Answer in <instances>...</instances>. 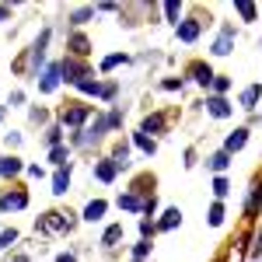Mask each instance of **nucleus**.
<instances>
[{"mask_svg": "<svg viewBox=\"0 0 262 262\" xmlns=\"http://www.w3.org/2000/svg\"><path fill=\"white\" fill-rule=\"evenodd\" d=\"M161 129H164V116H161V112H154V116H147V119H143L140 133H161Z\"/></svg>", "mask_w": 262, "mask_h": 262, "instance_id": "nucleus-14", "label": "nucleus"}, {"mask_svg": "<svg viewBox=\"0 0 262 262\" xmlns=\"http://www.w3.org/2000/svg\"><path fill=\"white\" fill-rule=\"evenodd\" d=\"M140 234H143V242H147V234H154V224L143 221V224H140Z\"/></svg>", "mask_w": 262, "mask_h": 262, "instance_id": "nucleus-37", "label": "nucleus"}, {"mask_svg": "<svg viewBox=\"0 0 262 262\" xmlns=\"http://www.w3.org/2000/svg\"><path fill=\"white\" fill-rule=\"evenodd\" d=\"M56 262H77V259H74L70 252H63V255H60V259H56Z\"/></svg>", "mask_w": 262, "mask_h": 262, "instance_id": "nucleus-38", "label": "nucleus"}, {"mask_svg": "<svg viewBox=\"0 0 262 262\" xmlns=\"http://www.w3.org/2000/svg\"><path fill=\"white\" fill-rule=\"evenodd\" d=\"M112 164H116V168H126V164H129V147H126V143H119V147H116Z\"/></svg>", "mask_w": 262, "mask_h": 262, "instance_id": "nucleus-22", "label": "nucleus"}, {"mask_svg": "<svg viewBox=\"0 0 262 262\" xmlns=\"http://www.w3.org/2000/svg\"><path fill=\"white\" fill-rule=\"evenodd\" d=\"M46 140L53 143V147H60V129H49V137H46Z\"/></svg>", "mask_w": 262, "mask_h": 262, "instance_id": "nucleus-36", "label": "nucleus"}, {"mask_svg": "<svg viewBox=\"0 0 262 262\" xmlns=\"http://www.w3.org/2000/svg\"><path fill=\"white\" fill-rule=\"evenodd\" d=\"M67 189H70V168H60V171L53 175V192H56V196H63Z\"/></svg>", "mask_w": 262, "mask_h": 262, "instance_id": "nucleus-12", "label": "nucleus"}, {"mask_svg": "<svg viewBox=\"0 0 262 262\" xmlns=\"http://www.w3.org/2000/svg\"><path fill=\"white\" fill-rule=\"evenodd\" d=\"M245 143H248V129H234V133L227 137V143H224V150H227V154H234V150H242Z\"/></svg>", "mask_w": 262, "mask_h": 262, "instance_id": "nucleus-9", "label": "nucleus"}, {"mask_svg": "<svg viewBox=\"0 0 262 262\" xmlns=\"http://www.w3.org/2000/svg\"><path fill=\"white\" fill-rule=\"evenodd\" d=\"M179 39L182 42H196V39H200V21H196V18L179 21Z\"/></svg>", "mask_w": 262, "mask_h": 262, "instance_id": "nucleus-6", "label": "nucleus"}, {"mask_svg": "<svg viewBox=\"0 0 262 262\" xmlns=\"http://www.w3.org/2000/svg\"><path fill=\"white\" fill-rule=\"evenodd\" d=\"M49 158H53V164H60V168H63V164L70 161V150H67V147H53V154H49Z\"/></svg>", "mask_w": 262, "mask_h": 262, "instance_id": "nucleus-25", "label": "nucleus"}, {"mask_svg": "<svg viewBox=\"0 0 262 262\" xmlns=\"http://www.w3.org/2000/svg\"><path fill=\"white\" fill-rule=\"evenodd\" d=\"M164 14L175 21V18H179V4H175V0H168V4H164Z\"/></svg>", "mask_w": 262, "mask_h": 262, "instance_id": "nucleus-33", "label": "nucleus"}, {"mask_svg": "<svg viewBox=\"0 0 262 262\" xmlns=\"http://www.w3.org/2000/svg\"><path fill=\"white\" fill-rule=\"evenodd\" d=\"M70 46H74V53H77V56H84V53H88V39H84V35H74V39H70Z\"/></svg>", "mask_w": 262, "mask_h": 262, "instance_id": "nucleus-29", "label": "nucleus"}, {"mask_svg": "<svg viewBox=\"0 0 262 262\" xmlns=\"http://www.w3.org/2000/svg\"><path fill=\"white\" fill-rule=\"evenodd\" d=\"M227 88H231V81H227V77H213V91H217V98H221Z\"/></svg>", "mask_w": 262, "mask_h": 262, "instance_id": "nucleus-32", "label": "nucleus"}, {"mask_svg": "<svg viewBox=\"0 0 262 262\" xmlns=\"http://www.w3.org/2000/svg\"><path fill=\"white\" fill-rule=\"evenodd\" d=\"M77 88H81L84 95H101V84H98V81H91V77H84Z\"/></svg>", "mask_w": 262, "mask_h": 262, "instance_id": "nucleus-26", "label": "nucleus"}, {"mask_svg": "<svg viewBox=\"0 0 262 262\" xmlns=\"http://www.w3.org/2000/svg\"><path fill=\"white\" fill-rule=\"evenodd\" d=\"M7 14H11V11H7V7H0V21H7Z\"/></svg>", "mask_w": 262, "mask_h": 262, "instance_id": "nucleus-39", "label": "nucleus"}, {"mask_svg": "<svg viewBox=\"0 0 262 262\" xmlns=\"http://www.w3.org/2000/svg\"><path fill=\"white\" fill-rule=\"evenodd\" d=\"M147 252H150V245H147V242H140V245H137V248H133V255H137V262H140L143 255H147Z\"/></svg>", "mask_w": 262, "mask_h": 262, "instance_id": "nucleus-34", "label": "nucleus"}, {"mask_svg": "<svg viewBox=\"0 0 262 262\" xmlns=\"http://www.w3.org/2000/svg\"><path fill=\"white\" fill-rule=\"evenodd\" d=\"M88 112H91L88 105H74V108H67V112H63V122H67V126H81V122L88 119Z\"/></svg>", "mask_w": 262, "mask_h": 262, "instance_id": "nucleus-8", "label": "nucleus"}, {"mask_svg": "<svg viewBox=\"0 0 262 262\" xmlns=\"http://www.w3.org/2000/svg\"><path fill=\"white\" fill-rule=\"evenodd\" d=\"M175 224H182V210H168V213L161 217V224H158V227H161V231H171Z\"/></svg>", "mask_w": 262, "mask_h": 262, "instance_id": "nucleus-18", "label": "nucleus"}, {"mask_svg": "<svg viewBox=\"0 0 262 262\" xmlns=\"http://www.w3.org/2000/svg\"><path fill=\"white\" fill-rule=\"evenodd\" d=\"M129 56H122V53H112V56H105L101 60V70H112V67H119V63H126Z\"/></svg>", "mask_w": 262, "mask_h": 262, "instance_id": "nucleus-24", "label": "nucleus"}, {"mask_svg": "<svg viewBox=\"0 0 262 262\" xmlns=\"http://www.w3.org/2000/svg\"><path fill=\"white\" fill-rule=\"evenodd\" d=\"M122 238V224H112L108 231H105V238H101V245H116Z\"/></svg>", "mask_w": 262, "mask_h": 262, "instance_id": "nucleus-23", "label": "nucleus"}, {"mask_svg": "<svg viewBox=\"0 0 262 262\" xmlns=\"http://www.w3.org/2000/svg\"><path fill=\"white\" fill-rule=\"evenodd\" d=\"M25 206H28V196H25V192H4V196H0V210H4V213H7V210H25Z\"/></svg>", "mask_w": 262, "mask_h": 262, "instance_id": "nucleus-3", "label": "nucleus"}, {"mask_svg": "<svg viewBox=\"0 0 262 262\" xmlns=\"http://www.w3.org/2000/svg\"><path fill=\"white\" fill-rule=\"evenodd\" d=\"M14 242H18V231H14V227H11V231H4V234H0V252H7Z\"/></svg>", "mask_w": 262, "mask_h": 262, "instance_id": "nucleus-27", "label": "nucleus"}, {"mask_svg": "<svg viewBox=\"0 0 262 262\" xmlns=\"http://www.w3.org/2000/svg\"><path fill=\"white\" fill-rule=\"evenodd\" d=\"M95 175H98L101 182H112V179H116V164H112V161H101L98 168H95Z\"/></svg>", "mask_w": 262, "mask_h": 262, "instance_id": "nucleus-19", "label": "nucleus"}, {"mask_svg": "<svg viewBox=\"0 0 262 262\" xmlns=\"http://www.w3.org/2000/svg\"><path fill=\"white\" fill-rule=\"evenodd\" d=\"M63 74H67V81H70V84H81L84 77H91V74H88V67L77 63V60H67V63H63Z\"/></svg>", "mask_w": 262, "mask_h": 262, "instance_id": "nucleus-1", "label": "nucleus"}, {"mask_svg": "<svg viewBox=\"0 0 262 262\" xmlns=\"http://www.w3.org/2000/svg\"><path fill=\"white\" fill-rule=\"evenodd\" d=\"M206 112H210L213 119H227L234 108H231V101H227V98H210V101H206Z\"/></svg>", "mask_w": 262, "mask_h": 262, "instance_id": "nucleus-4", "label": "nucleus"}, {"mask_svg": "<svg viewBox=\"0 0 262 262\" xmlns=\"http://www.w3.org/2000/svg\"><path fill=\"white\" fill-rule=\"evenodd\" d=\"M18 171H21V161H18V158H4V161H0V175H4V179H14Z\"/></svg>", "mask_w": 262, "mask_h": 262, "instance_id": "nucleus-15", "label": "nucleus"}, {"mask_svg": "<svg viewBox=\"0 0 262 262\" xmlns=\"http://www.w3.org/2000/svg\"><path fill=\"white\" fill-rule=\"evenodd\" d=\"M227 189H231V185H227V179H213V196H217V200H221V196H227Z\"/></svg>", "mask_w": 262, "mask_h": 262, "instance_id": "nucleus-30", "label": "nucleus"}, {"mask_svg": "<svg viewBox=\"0 0 262 262\" xmlns=\"http://www.w3.org/2000/svg\"><path fill=\"white\" fill-rule=\"evenodd\" d=\"M0 119H4V108H0Z\"/></svg>", "mask_w": 262, "mask_h": 262, "instance_id": "nucleus-41", "label": "nucleus"}, {"mask_svg": "<svg viewBox=\"0 0 262 262\" xmlns=\"http://www.w3.org/2000/svg\"><path fill=\"white\" fill-rule=\"evenodd\" d=\"M60 74H63V67L60 63H53V67H49V70H46V74H42V91H46V95H49V91H56V84H60Z\"/></svg>", "mask_w": 262, "mask_h": 262, "instance_id": "nucleus-5", "label": "nucleus"}, {"mask_svg": "<svg viewBox=\"0 0 262 262\" xmlns=\"http://www.w3.org/2000/svg\"><path fill=\"white\" fill-rule=\"evenodd\" d=\"M182 88V81H175V77H168V81H164V91H179Z\"/></svg>", "mask_w": 262, "mask_h": 262, "instance_id": "nucleus-35", "label": "nucleus"}, {"mask_svg": "<svg viewBox=\"0 0 262 262\" xmlns=\"http://www.w3.org/2000/svg\"><path fill=\"white\" fill-rule=\"evenodd\" d=\"M234 11H238L245 21H255V4H248V0H238V4H234Z\"/></svg>", "mask_w": 262, "mask_h": 262, "instance_id": "nucleus-21", "label": "nucleus"}, {"mask_svg": "<svg viewBox=\"0 0 262 262\" xmlns=\"http://www.w3.org/2000/svg\"><path fill=\"white\" fill-rule=\"evenodd\" d=\"M133 143H137V147H140L143 154H154V150H158V143L150 140V137H147V133H133Z\"/></svg>", "mask_w": 262, "mask_h": 262, "instance_id": "nucleus-17", "label": "nucleus"}, {"mask_svg": "<svg viewBox=\"0 0 262 262\" xmlns=\"http://www.w3.org/2000/svg\"><path fill=\"white\" fill-rule=\"evenodd\" d=\"M105 210H108V203H105V200H91V203H88V210H84V221H101Z\"/></svg>", "mask_w": 262, "mask_h": 262, "instance_id": "nucleus-11", "label": "nucleus"}, {"mask_svg": "<svg viewBox=\"0 0 262 262\" xmlns=\"http://www.w3.org/2000/svg\"><path fill=\"white\" fill-rule=\"evenodd\" d=\"M231 46H234V28L227 25L221 35H217V42H213V56H227V53H231Z\"/></svg>", "mask_w": 262, "mask_h": 262, "instance_id": "nucleus-2", "label": "nucleus"}, {"mask_svg": "<svg viewBox=\"0 0 262 262\" xmlns=\"http://www.w3.org/2000/svg\"><path fill=\"white\" fill-rule=\"evenodd\" d=\"M210 224H213V227H221V224H224V206H221V203L210 206Z\"/></svg>", "mask_w": 262, "mask_h": 262, "instance_id": "nucleus-28", "label": "nucleus"}, {"mask_svg": "<svg viewBox=\"0 0 262 262\" xmlns=\"http://www.w3.org/2000/svg\"><path fill=\"white\" fill-rule=\"evenodd\" d=\"M189 74H192V77H196L203 88H206V84H213V77H217V74H213L206 63H192V70H189Z\"/></svg>", "mask_w": 262, "mask_h": 262, "instance_id": "nucleus-10", "label": "nucleus"}, {"mask_svg": "<svg viewBox=\"0 0 262 262\" xmlns=\"http://www.w3.org/2000/svg\"><path fill=\"white\" fill-rule=\"evenodd\" d=\"M91 14H95L91 7H81V11H74V25H84V21L91 18Z\"/></svg>", "mask_w": 262, "mask_h": 262, "instance_id": "nucleus-31", "label": "nucleus"}, {"mask_svg": "<svg viewBox=\"0 0 262 262\" xmlns=\"http://www.w3.org/2000/svg\"><path fill=\"white\" fill-rule=\"evenodd\" d=\"M255 101H259V84H252V88L242 91V108H255Z\"/></svg>", "mask_w": 262, "mask_h": 262, "instance_id": "nucleus-16", "label": "nucleus"}, {"mask_svg": "<svg viewBox=\"0 0 262 262\" xmlns=\"http://www.w3.org/2000/svg\"><path fill=\"white\" fill-rule=\"evenodd\" d=\"M227 164H231V154H227V150H217V154L210 158V168H213V171H224Z\"/></svg>", "mask_w": 262, "mask_h": 262, "instance_id": "nucleus-20", "label": "nucleus"}, {"mask_svg": "<svg viewBox=\"0 0 262 262\" xmlns=\"http://www.w3.org/2000/svg\"><path fill=\"white\" fill-rule=\"evenodd\" d=\"M14 262H28V259H25V255H18V259H14Z\"/></svg>", "mask_w": 262, "mask_h": 262, "instance_id": "nucleus-40", "label": "nucleus"}, {"mask_svg": "<svg viewBox=\"0 0 262 262\" xmlns=\"http://www.w3.org/2000/svg\"><path fill=\"white\" fill-rule=\"evenodd\" d=\"M147 206V200H140V196H133V192H126V196H119V210H129V213H137V210H143Z\"/></svg>", "mask_w": 262, "mask_h": 262, "instance_id": "nucleus-13", "label": "nucleus"}, {"mask_svg": "<svg viewBox=\"0 0 262 262\" xmlns=\"http://www.w3.org/2000/svg\"><path fill=\"white\" fill-rule=\"evenodd\" d=\"M39 227L42 231H63V227H70V221H67L63 213H46V217L39 221Z\"/></svg>", "mask_w": 262, "mask_h": 262, "instance_id": "nucleus-7", "label": "nucleus"}]
</instances>
